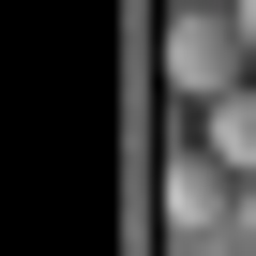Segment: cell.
Returning a JSON list of instances; mask_svg holds the SVG:
<instances>
[{
    "instance_id": "obj_1",
    "label": "cell",
    "mask_w": 256,
    "mask_h": 256,
    "mask_svg": "<svg viewBox=\"0 0 256 256\" xmlns=\"http://www.w3.org/2000/svg\"><path fill=\"white\" fill-rule=\"evenodd\" d=\"M166 90H181L196 120H211V106H241V90H256V46H241V16H181V30H166Z\"/></svg>"
},
{
    "instance_id": "obj_2",
    "label": "cell",
    "mask_w": 256,
    "mask_h": 256,
    "mask_svg": "<svg viewBox=\"0 0 256 256\" xmlns=\"http://www.w3.org/2000/svg\"><path fill=\"white\" fill-rule=\"evenodd\" d=\"M166 226L181 241H241V166L196 136V151H166Z\"/></svg>"
},
{
    "instance_id": "obj_3",
    "label": "cell",
    "mask_w": 256,
    "mask_h": 256,
    "mask_svg": "<svg viewBox=\"0 0 256 256\" xmlns=\"http://www.w3.org/2000/svg\"><path fill=\"white\" fill-rule=\"evenodd\" d=\"M196 136H211V151H226V166L256 181V90H241V106H211V120H196Z\"/></svg>"
},
{
    "instance_id": "obj_4",
    "label": "cell",
    "mask_w": 256,
    "mask_h": 256,
    "mask_svg": "<svg viewBox=\"0 0 256 256\" xmlns=\"http://www.w3.org/2000/svg\"><path fill=\"white\" fill-rule=\"evenodd\" d=\"M226 16H241V46H256V0H226Z\"/></svg>"
},
{
    "instance_id": "obj_5",
    "label": "cell",
    "mask_w": 256,
    "mask_h": 256,
    "mask_svg": "<svg viewBox=\"0 0 256 256\" xmlns=\"http://www.w3.org/2000/svg\"><path fill=\"white\" fill-rule=\"evenodd\" d=\"M241 241H256V181H241Z\"/></svg>"
}]
</instances>
